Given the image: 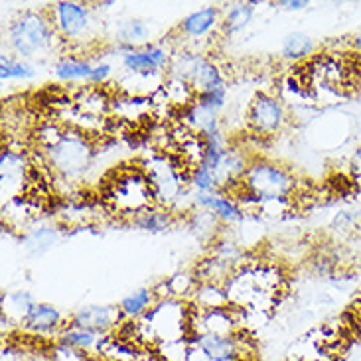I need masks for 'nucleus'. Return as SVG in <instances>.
<instances>
[{
    "label": "nucleus",
    "instance_id": "obj_1",
    "mask_svg": "<svg viewBox=\"0 0 361 361\" xmlns=\"http://www.w3.org/2000/svg\"><path fill=\"white\" fill-rule=\"evenodd\" d=\"M10 56H18L24 61L54 51L56 42L61 39L54 28L49 14L44 12H22L10 22L8 34Z\"/></svg>",
    "mask_w": 361,
    "mask_h": 361
},
{
    "label": "nucleus",
    "instance_id": "obj_2",
    "mask_svg": "<svg viewBox=\"0 0 361 361\" xmlns=\"http://www.w3.org/2000/svg\"><path fill=\"white\" fill-rule=\"evenodd\" d=\"M105 197L118 214H130L133 217L152 207L157 202L147 172L135 168L115 172V178L107 180Z\"/></svg>",
    "mask_w": 361,
    "mask_h": 361
},
{
    "label": "nucleus",
    "instance_id": "obj_3",
    "mask_svg": "<svg viewBox=\"0 0 361 361\" xmlns=\"http://www.w3.org/2000/svg\"><path fill=\"white\" fill-rule=\"evenodd\" d=\"M170 75L185 79L194 89L195 97L225 91L224 71L212 59L195 51L174 54L170 63Z\"/></svg>",
    "mask_w": 361,
    "mask_h": 361
},
{
    "label": "nucleus",
    "instance_id": "obj_4",
    "mask_svg": "<svg viewBox=\"0 0 361 361\" xmlns=\"http://www.w3.org/2000/svg\"><path fill=\"white\" fill-rule=\"evenodd\" d=\"M241 182L247 192L263 200H288L294 192L293 174L286 168L264 160L249 164Z\"/></svg>",
    "mask_w": 361,
    "mask_h": 361
},
{
    "label": "nucleus",
    "instance_id": "obj_5",
    "mask_svg": "<svg viewBox=\"0 0 361 361\" xmlns=\"http://www.w3.org/2000/svg\"><path fill=\"white\" fill-rule=\"evenodd\" d=\"M44 152L49 166L66 178L79 176L89 166L93 154L83 130H66V135L58 145Z\"/></svg>",
    "mask_w": 361,
    "mask_h": 361
},
{
    "label": "nucleus",
    "instance_id": "obj_6",
    "mask_svg": "<svg viewBox=\"0 0 361 361\" xmlns=\"http://www.w3.org/2000/svg\"><path fill=\"white\" fill-rule=\"evenodd\" d=\"M49 20L61 39L79 42L95 30V18L89 6L81 2H58L48 10Z\"/></svg>",
    "mask_w": 361,
    "mask_h": 361
},
{
    "label": "nucleus",
    "instance_id": "obj_7",
    "mask_svg": "<svg viewBox=\"0 0 361 361\" xmlns=\"http://www.w3.org/2000/svg\"><path fill=\"white\" fill-rule=\"evenodd\" d=\"M190 352L185 361H239L243 355L241 340L233 336L202 334L190 336Z\"/></svg>",
    "mask_w": 361,
    "mask_h": 361
},
{
    "label": "nucleus",
    "instance_id": "obj_8",
    "mask_svg": "<svg viewBox=\"0 0 361 361\" xmlns=\"http://www.w3.org/2000/svg\"><path fill=\"white\" fill-rule=\"evenodd\" d=\"M249 128L259 137H273L286 125V109L283 101L271 93L259 91L247 111Z\"/></svg>",
    "mask_w": 361,
    "mask_h": 361
},
{
    "label": "nucleus",
    "instance_id": "obj_9",
    "mask_svg": "<svg viewBox=\"0 0 361 361\" xmlns=\"http://www.w3.org/2000/svg\"><path fill=\"white\" fill-rule=\"evenodd\" d=\"M172 56L160 44H148L145 48L127 49L123 54V68L128 75H160L172 63Z\"/></svg>",
    "mask_w": 361,
    "mask_h": 361
},
{
    "label": "nucleus",
    "instance_id": "obj_10",
    "mask_svg": "<svg viewBox=\"0 0 361 361\" xmlns=\"http://www.w3.org/2000/svg\"><path fill=\"white\" fill-rule=\"evenodd\" d=\"M71 322L78 324L81 328H87V330H95V332L115 334L118 326L125 322V318H123V312L118 306L93 304V306H85L73 314Z\"/></svg>",
    "mask_w": 361,
    "mask_h": 361
},
{
    "label": "nucleus",
    "instance_id": "obj_11",
    "mask_svg": "<svg viewBox=\"0 0 361 361\" xmlns=\"http://www.w3.org/2000/svg\"><path fill=\"white\" fill-rule=\"evenodd\" d=\"M63 316L56 306L51 304H38L32 308L30 316L20 326L24 332L30 334V338H54L59 336L61 330L66 328Z\"/></svg>",
    "mask_w": 361,
    "mask_h": 361
},
{
    "label": "nucleus",
    "instance_id": "obj_12",
    "mask_svg": "<svg viewBox=\"0 0 361 361\" xmlns=\"http://www.w3.org/2000/svg\"><path fill=\"white\" fill-rule=\"evenodd\" d=\"M109 334L95 332V330H87V328H81L78 324L68 322L66 328L61 330L58 336L59 343H66L69 348L78 350V352L85 353V355H101V350L107 342Z\"/></svg>",
    "mask_w": 361,
    "mask_h": 361
},
{
    "label": "nucleus",
    "instance_id": "obj_13",
    "mask_svg": "<svg viewBox=\"0 0 361 361\" xmlns=\"http://www.w3.org/2000/svg\"><path fill=\"white\" fill-rule=\"evenodd\" d=\"M194 204L205 209V212H212L224 224H239V221H243L245 217V212L239 207V204L235 202L233 197L225 195L224 192H214V194L195 192Z\"/></svg>",
    "mask_w": 361,
    "mask_h": 361
},
{
    "label": "nucleus",
    "instance_id": "obj_14",
    "mask_svg": "<svg viewBox=\"0 0 361 361\" xmlns=\"http://www.w3.org/2000/svg\"><path fill=\"white\" fill-rule=\"evenodd\" d=\"M221 24V16H219V8L217 6H207V8L195 10L190 16H185L180 22V34L185 36L188 39H204L209 36L217 26Z\"/></svg>",
    "mask_w": 361,
    "mask_h": 361
},
{
    "label": "nucleus",
    "instance_id": "obj_15",
    "mask_svg": "<svg viewBox=\"0 0 361 361\" xmlns=\"http://www.w3.org/2000/svg\"><path fill=\"white\" fill-rule=\"evenodd\" d=\"M93 73V63L89 59L75 58V56H63L54 66V75L63 83H79L87 81Z\"/></svg>",
    "mask_w": 361,
    "mask_h": 361
},
{
    "label": "nucleus",
    "instance_id": "obj_16",
    "mask_svg": "<svg viewBox=\"0 0 361 361\" xmlns=\"http://www.w3.org/2000/svg\"><path fill=\"white\" fill-rule=\"evenodd\" d=\"M255 2H233L227 4L224 16H221V30L225 36H235L239 32H243L249 22L253 18Z\"/></svg>",
    "mask_w": 361,
    "mask_h": 361
},
{
    "label": "nucleus",
    "instance_id": "obj_17",
    "mask_svg": "<svg viewBox=\"0 0 361 361\" xmlns=\"http://www.w3.org/2000/svg\"><path fill=\"white\" fill-rule=\"evenodd\" d=\"M192 306L200 310H217L231 306L224 284L215 283H197V288L192 294Z\"/></svg>",
    "mask_w": 361,
    "mask_h": 361
},
{
    "label": "nucleus",
    "instance_id": "obj_18",
    "mask_svg": "<svg viewBox=\"0 0 361 361\" xmlns=\"http://www.w3.org/2000/svg\"><path fill=\"white\" fill-rule=\"evenodd\" d=\"M157 302L158 298L152 288H138L133 294L125 296L118 304V308L125 320H140Z\"/></svg>",
    "mask_w": 361,
    "mask_h": 361
},
{
    "label": "nucleus",
    "instance_id": "obj_19",
    "mask_svg": "<svg viewBox=\"0 0 361 361\" xmlns=\"http://www.w3.org/2000/svg\"><path fill=\"white\" fill-rule=\"evenodd\" d=\"M148 38H150V26L147 24V20L128 18L117 30V39L125 49L145 48L148 46Z\"/></svg>",
    "mask_w": 361,
    "mask_h": 361
},
{
    "label": "nucleus",
    "instance_id": "obj_20",
    "mask_svg": "<svg viewBox=\"0 0 361 361\" xmlns=\"http://www.w3.org/2000/svg\"><path fill=\"white\" fill-rule=\"evenodd\" d=\"M162 93L166 95L168 105H174L180 109V113L190 109L195 103V93L192 85L185 79L178 78V75H168L162 85Z\"/></svg>",
    "mask_w": 361,
    "mask_h": 361
},
{
    "label": "nucleus",
    "instance_id": "obj_21",
    "mask_svg": "<svg viewBox=\"0 0 361 361\" xmlns=\"http://www.w3.org/2000/svg\"><path fill=\"white\" fill-rule=\"evenodd\" d=\"M2 304H4V312L2 314L10 318L12 324H16V326H22L32 312V308L36 306L32 294H28L26 290H18V293L2 296Z\"/></svg>",
    "mask_w": 361,
    "mask_h": 361
},
{
    "label": "nucleus",
    "instance_id": "obj_22",
    "mask_svg": "<svg viewBox=\"0 0 361 361\" xmlns=\"http://www.w3.org/2000/svg\"><path fill=\"white\" fill-rule=\"evenodd\" d=\"M314 39L304 32H293L284 38L283 58L288 61H302L314 54Z\"/></svg>",
    "mask_w": 361,
    "mask_h": 361
},
{
    "label": "nucleus",
    "instance_id": "obj_23",
    "mask_svg": "<svg viewBox=\"0 0 361 361\" xmlns=\"http://www.w3.org/2000/svg\"><path fill=\"white\" fill-rule=\"evenodd\" d=\"M34 75H36V71L28 61L14 58L10 54H2V58H0V79H2V83H6V81H26V79H32Z\"/></svg>",
    "mask_w": 361,
    "mask_h": 361
},
{
    "label": "nucleus",
    "instance_id": "obj_24",
    "mask_svg": "<svg viewBox=\"0 0 361 361\" xmlns=\"http://www.w3.org/2000/svg\"><path fill=\"white\" fill-rule=\"evenodd\" d=\"M133 221L150 233H160V231H166L170 224H172V215L162 209H154V207H148L145 212H140L133 217Z\"/></svg>",
    "mask_w": 361,
    "mask_h": 361
},
{
    "label": "nucleus",
    "instance_id": "obj_25",
    "mask_svg": "<svg viewBox=\"0 0 361 361\" xmlns=\"http://www.w3.org/2000/svg\"><path fill=\"white\" fill-rule=\"evenodd\" d=\"M190 182L194 185L197 192L202 194H214V192H219V184L215 180V174L205 166V164H200V166L192 168L190 172Z\"/></svg>",
    "mask_w": 361,
    "mask_h": 361
},
{
    "label": "nucleus",
    "instance_id": "obj_26",
    "mask_svg": "<svg viewBox=\"0 0 361 361\" xmlns=\"http://www.w3.org/2000/svg\"><path fill=\"white\" fill-rule=\"evenodd\" d=\"M87 357L89 355H85V353L78 352V350L59 342L54 345V350L49 353V361H85Z\"/></svg>",
    "mask_w": 361,
    "mask_h": 361
},
{
    "label": "nucleus",
    "instance_id": "obj_27",
    "mask_svg": "<svg viewBox=\"0 0 361 361\" xmlns=\"http://www.w3.org/2000/svg\"><path fill=\"white\" fill-rule=\"evenodd\" d=\"M111 73H113V68H111V63L107 61H99L93 66V73H91V78H89V87H101L103 83H107L109 78H111Z\"/></svg>",
    "mask_w": 361,
    "mask_h": 361
},
{
    "label": "nucleus",
    "instance_id": "obj_28",
    "mask_svg": "<svg viewBox=\"0 0 361 361\" xmlns=\"http://www.w3.org/2000/svg\"><path fill=\"white\" fill-rule=\"evenodd\" d=\"M357 217H360V214H357V212H352V209H343V212H340V214L334 217L332 229H336V231H345V229H352L353 225L357 224Z\"/></svg>",
    "mask_w": 361,
    "mask_h": 361
},
{
    "label": "nucleus",
    "instance_id": "obj_29",
    "mask_svg": "<svg viewBox=\"0 0 361 361\" xmlns=\"http://www.w3.org/2000/svg\"><path fill=\"white\" fill-rule=\"evenodd\" d=\"M276 6L294 12V10L306 8V6H308V2H306V0H281V2H276Z\"/></svg>",
    "mask_w": 361,
    "mask_h": 361
},
{
    "label": "nucleus",
    "instance_id": "obj_30",
    "mask_svg": "<svg viewBox=\"0 0 361 361\" xmlns=\"http://www.w3.org/2000/svg\"><path fill=\"white\" fill-rule=\"evenodd\" d=\"M353 168L357 170V174L361 176V148L355 152V154H353Z\"/></svg>",
    "mask_w": 361,
    "mask_h": 361
},
{
    "label": "nucleus",
    "instance_id": "obj_31",
    "mask_svg": "<svg viewBox=\"0 0 361 361\" xmlns=\"http://www.w3.org/2000/svg\"><path fill=\"white\" fill-rule=\"evenodd\" d=\"M353 48L357 49V51L361 54V30L355 34V38H353Z\"/></svg>",
    "mask_w": 361,
    "mask_h": 361
},
{
    "label": "nucleus",
    "instance_id": "obj_32",
    "mask_svg": "<svg viewBox=\"0 0 361 361\" xmlns=\"http://www.w3.org/2000/svg\"><path fill=\"white\" fill-rule=\"evenodd\" d=\"M85 361H103V360H101V357H97V355H89Z\"/></svg>",
    "mask_w": 361,
    "mask_h": 361
},
{
    "label": "nucleus",
    "instance_id": "obj_33",
    "mask_svg": "<svg viewBox=\"0 0 361 361\" xmlns=\"http://www.w3.org/2000/svg\"><path fill=\"white\" fill-rule=\"evenodd\" d=\"M357 184H360V188H361V176H360V180H357Z\"/></svg>",
    "mask_w": 361,
    "mask_h": 361
}]
</instances>
